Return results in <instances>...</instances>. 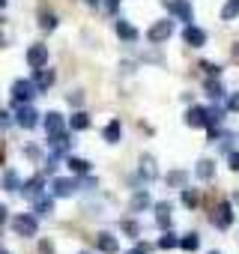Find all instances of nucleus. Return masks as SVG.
Here are the masks:
<instances>
[{"label": "nucleus", "mask_w": 239, "mask_h": 254, "mask_svg": "<svg viewBox=\"0 0 239 254\" xmlns=\"http://www.w3.org/2000/svg\"><path fill=\"white\" fill-rule=\"evenodd\" d=\"M156 224H159L162 230H168V227H171V203H168V200L156 203Z\"/></svg>", "instance_id": "obj_14"}, {"label": "nucleus", "mask_w": 239, "mask_h": 254, "mask_svg": "<svg viewBox=\"0 0 239 254\" xmlns=\"http://www.w3.org/2000/svg\"><path fill=\"white\" fill-rule=\"evenodd\" d=\"M27 63H30V69H42V66L48 63V48H45V45H30Z\"/></svg>", "instance_id": "obj_9"}, {"label": "nucleus", "mask_w": 239, "mask_h": 254, "mask_svg": "<svg viewBox=\"0 0 239 254\" xmlns=\"http://www.w3.org/2000/svg\"><path fill=\"white\" fill-rule=\"evenodd\" d=\"M126 254H150V248H147L144 242H138V245H135L132 251H126Z\"/></svg>", "instance_id": "obj_36"}, {"label": "nucleus", "mask_w": 239, "mask_h": 254, "mask_svg": "<svg viewBox=\"0 0 239 254\" xmlns=\"http://www.w3.org/2000/svg\"><path fill=\"white\" fill-rule=\"evenodd\" d=\"M171 33H174V21H156L150 30H147V39L153 42V45H159V42H165V39H171Z\"/></svg>", "instance_id": "obj_4"}, {"label": "nucleus", "mask_w": 239, "mask_h": 254, "mask_svg": "<svg viewBox=\"0 0 239 254\" xmlns=\"http://www.w3.org/2000/svg\"><path fill=\"white\" fill-rule=\"evenodd\" d=\"M150 203H153V200H150V194H147V191H138V194L132 197V209H135V212H138V209H147Z\"/></svg>", "instance_id": "obj_31"}, {"label": "nucleus", "mask_w": 239, "mask_h": 254, "mask_svg": "<svg viewBox=\"0 0 239 254\" xmlns=\"http://www.w3.org/2000/svg\"><path fill=\"white\" fill-rule=\"evenodd\" d=\"M42 186H45V180H42V177H33L30 183H21V191H24L27 197H33V200H36V197L42 194Z\"/></svg>", "instance_id": "obj_18"}, {"label": "nucleus", "mask_w": 239, "mask_h": 254, "mask_svg": "<svg viewBox=\"0 0 239 254\" xmlns=\"http://www.w3.org/2000/svg\"><path fill=\"white\" fill-rule=\"evenodd\" d=\"M3 189H6V191H21V177H18L15 171H6V174H3Z\"/></svg>", "instance_id": "obj_23"}, {"label": "nucleus", "mask_w": 239, "mask_h": 254, "mask_svg": "<svg viewBox=\"0 0 239 254\" xmlns=\"http://www.w3.org/2000/svg\"><path fill=\"white\" fill-rule=\"evenodd\" d=\"M69 126L75 132H84V129H90V114H84V111H75L72 114V120H69Z\"/></svg>", "instance_id": "obj_20"}, {"label": "nucleus", "mask_w": 239, "mask_h": 254, "mask_svg": "<svg viewBox=\"0 0 239 254\" xmlns=\"http://www.w3.org/2000/svg\"><path fill=\"white\" fill-rule=\"evenodd\" d=\"M0 254H6V251H0Z\"/></svg>", "instance_id": "obj_45"}, {"label": "nucleus", "mask_w": 239, "mask_h": 254, "mask_svg": "<svg viewBox=\"0 0 239 254\" xmlns=\"http://www.w3.org/2000/svg\"><path fill=\"white\" fill-rule=\"evenodd\" d=\"M66 165L72 174H90V162H84V159H69Z\"/></svg>", "instance_id": "obj_29"}, {"label": "nucleus", "mask_w": 239, "mask_h": 254, "mask_svg": "<svg viewBox=\"0 0 239 254\" xmlns=\"http://www.w3.org/2000/svg\"><path fill=\"white\" fill-rule=\"evenodd\" d=\"M203 69H206V75H215V78H218V72H221V69L212 66V63H203Z\"/></svg>", "instance_id": "obj_37"}, {"label": "nucleus", "mask_w": 239, "mask_h": 254, "mask_svg": "<svg viewBox=\"0 0 239 254\" xmlns=\"http://www.w3.org/2000/svg\"><path fill=\"white\" fill-rule=\"evenodd\" d=\"M36 212H39V215H51V212H54V200L39 194V197H36Z\"/></svg>", "instance_id": "obj_28"}, {"label": "nucleus", "mask_w": 239, "mask_h": 254, "mask_svg": "<svg viewBox=\"0 0 239 254\" xmlns=\"http://www.w3.org/2000/svg\"><path fill=\"white\" fill-rule=\"evenodd\" d=\"M102 135H105L108 144H117L120 138H123V126H120V120H111V123L105 126V132H102Z\"/></svg>", "instance_id": "obj_17"}, {"label": "nucleus", "mask_w": 239, "mask_h": 254, "mask_svg": "<svg viewBox=\"0 0 239 254\" xmlns=\"http://www.w3.org/2000/svg\"><path fill=\"white\" fill-rule=\"evenodd\" d=\"M197 177L200 180H212L215 177V162L212 159H200L197 162Z\"/></svg>", "instance_id": "obj_21"}, {"label": "nucleus", "mask_w": 239, "mask_h": 254, "mask_svg": "<svg viewBox=\"0 0 239 254\" xmlns=\"http://www.w3.org/2000/svg\"><path fill=\"white\" fill-rule=\"evenodd\" d=\"M75 191H78V183L75 180H63V177L54 180V197H72Z\"/></svg>", "instance_id": "obj_11"}, {"label": "nucleus", "mask_w": 239, "mask_h": 254, "mask_svg": "<svg viewBox=\"0 0 239 254\" xmlns=\"http://www.w3.org/2000/svg\"><path fill=\"white\" fill-rule=\"evenodd\" d=\"M168 12H171V15H177V18H179V21H185V24H191V21H194V9H191L188 0H171V3H168Z\"/></svg>", "instance_id": "obj_6"}, {"label": "nucleus", "mask_w": 239, "mask_h": 254, "mask_svg": "<svg viewBox=\"0 0 239 254\" xmlns=\"http://www.w3.org/2000/svg\"><path fill=\"white\" fill-rule=\"evenodd\" d=\"M185 183H188V174H185V171H171V174H168V186L185 189Z\"/></svg>", "instance_id": "obj_25"}, {"label": "nucleus", "mask_w": 239, "mask_h": 254, "mask_svg": "<svg viewBox=\"0 0 239 254\" xmlns=\"http://www.w3.org/2000/svg\"><path fill=\"white\" fill-rule=\"evenodd\" d=\"M81 254H87V251H81Z\"/></svg>", "instance_id": "obj_46"}, {"label": "nucleus", "mask_w": 239, "mask_h": 254, "mask_svg": "<svg viewBox=\"0 0 239 254\" xmlns=\"http://www.w3.org/2000/svg\"><path fill=\"white\" fill-rule=\"evenodd\" d=\"M39 27H42V30H54V27H57V18H54L51 12H42V15H39Z\"/></svg>", "instance_id": "obj_32"}, {"label": "nucleus", "mask_w": 239, "mask_h": 254, "mask_svg": "<svg viewBox=\"0 0 239 254\" xmlns=\"http://www.w3.org/2000/svg\"><path fill=\"white\" fill-rule=\"evenodd\" d=\"M15 123L21 126V129H33V126L39 123V114L24 102V105H15Z\"/></svg>", "instance_id": "obj_5"}, {"label": "nucleus", "mask_w": 239, "mask_h": 254, "mask_svg": "<svg viewBox=\"0 0 239 254\" xmlns=\"http://www.w3.org/2000/svg\"><path fill=\"white\" fill-rule=\"evenodd\" d=\"M84 3H90V6H96V3H99V0H84Z\"/></svg>", "instance_id": "obj_42"}, {"label": "nucleus", "mask_w": 239, "mask_h": 254, "mask_svg": "<svg viewBox=\"0 0 239 254\" xmlns=\"http://www.w3.org/2000/svg\"><path fill=\"white\" fill-rule=\"evenodd\" d=\"M227 111H233V114H239V93H233V96L227 99Z\"/></svg>", "instance_id": "obj_34"}, {"label": "nucleus", "mask_w": 239, "mask_h": 254, "mask_svg": "<svg viewBox=\"0 0 239 254\" xmlns=\"http://www.w3.org/2000/svg\"><path fill=\"white\" fill-rule=\"evenodd\" d=\"M63 117L57 114V111H51V114H45V132L48 135H57V132H63Z\"/></svg>", "instance_id": "obj_16"}, {"label": "nucleus", "mask_w": 239, "mask_h": 254, "mask_svg": "<svg viewBox=\"0 0 239 254\" xmlns=\"http://www.w3.org/2000/svg\"><path fill=\"white\" fill-rule=\"evenodd\" d=\"M179 248H185V251H197V248H200V236H197V233H185V236L179 239Z\"/></svg>", "instance_id": "obj_26"}, {"label": "nucleus", "mask_w": 239, "mask_h": 254, "mask_svg": "<svg viewBox=\"0 0 239 254\" xmlns=\"http://www.w3.org/2000/svg\"><path fill=\"white\" fill-rule=\"evenodd\" d=\"M105 6H108V12H117V9H120V0H108Z\"/></svg>", "instance_id": "obj_38"}, {"label": "nucleus", "mask_w": 239, "mask_h": 254, "mask_svg": "<svg viewBox=\"0 0 239 254\" xmlns=\"http://www.w3.org/2000/svg\"><path fill=\"white\" fill-rule=\"evenodd\" d=\"M227 162H230V168H233V171H239V153H236V150L227 156Z\"/></svg>", "instance_id": "obj_35"}, {"label": "nucleus", "mask_w": 239, "mask_h": 254, "mask_svg": "<svg viewBox=\"0 0 239 254\" xmlns=\"http://www.w3.org/2000/svg\"><path fill=\"white\" fill-rule=\"evenodd\" d=\"M51 141H48V147H51V153H54V159L57 156H66L69 150H72V138L66 135V132H57V135H48Z\"/></svg>", "instance_id": "obj_8"}, {"label": "nucleus", "mask_w": 239, "mask_h": 254, "mask_svg": "<svg viewBox=\"0 0 239 254\" xmlns=\"http://www.w3.org/2000/svg\"><path fill=\"white\" fill-rule=\"evenodd\" d=\"M0 221H6V206H0Z\"/></svg>", "instance_id": "obj_40"}, {"label": "nucleus", "mask_w": 239, "mask_h": 254, "mask_svg": "<svg viewBox=\"0 0 239 254\" xmlns=\"http://www.w3.org/2000/svg\"><path fill=\"white\" fill-rule=\"evenodd\" d=\"M12 230H15L18 236H36V230H39V221H36V215H30V212H21V215H15V218H12Z\"/></svg>", "instance_id": "obj_1"}, {"label": "nucleus", "mask_w": 239, "mask_h": 254, "mask_svg": "<svg viewBox=\"0 0 239 254\" xmlns=\"http://www.w3.org/2000/svg\"><path fill=\"white\" fill-rule=\"evenodd\" d=\"M209 254H218V251H209Z\"/></svg>", "instance_id": "obj_44"}, {"label": "nucleus", "mask_w": 239, "mask_h": 254, "mask_svg": "<svg viewBox=\"0 0 239 254\" xmlns=\"http://www.w3.org/2000/svg\"><path fill=\"white\" fill-rule=\"evenodd\" d=\"M236 15H239V0H227L224 9H221V18H224V21H233Z\"/></svg>", "instance_id": "obj_27"}, {"label": "nucleus", "mask_w": 239, "mask_h": 254, "mask_svg": "<svg viewBox=\"0 0 239 254\" xmlns=\"http://www.w3.org/2000/svg\"><path fill=\"white\" fill-rule=\"evenodd\" d=\"M179 245V236L177 233H171V230H165L162 236H159V248H165V251H171V248H177Z\"/></svg>", "instance_id": "obj_24"}, {"label": "nucleus", "mask_w": 239, "mask_h": 254, "mask_svg": "<svg viewBox=\"0 0 239 254\" xmlns=\"http://www.w3.org/2000/svg\"><path fill=\"white\" fill-rule=\"evenodd\" d=\"M123 230H126L129 236H138V233H141V227H138L135 221H123Z\"/></svg>", "instance_id": "obj_33"}, {"label": "nucleus", "mask_w": 239, "mask_h": 254, "mask_svg": "<svg viewBox=\"0 0 239 254\" xmlns=\"http://www.w3.org/2000/svg\"><path fill=\"white\" fill-rule=\"evenodd\" d=\"M0 126H9V114L6 111H0Z\"/></svg>", "instance_id": "obj_39"}, {"label": "nucleus", "mask_w": 239, "mask_h": 254, "mask_svg": "<svg viewBox=\"0 0 239 254\" xmlns=\"http://www.w3.org/2000/svg\"><path fill=\"white\" fill-rule=\"evenodd\" d=\"M212 224H215L218 230H227V227L233 224V206H230L227 200H221V203L212 209Z\"/></svg>", "instance_id": "obj_3"}, {"label": "nucleus", "mask_w": 239, "mask_h": 254, "mask_svg": "<svg viewBox=\"0 0 239 254\" xmlns=\"http://www.w3.org/2000/svg\"><path fill=\"white\" fill-rule=\"evenodd\" d=\"M96 245H99L102 254H117V251H120V242H117V236H111V233H99V236H96Z\"/></svg>", "instance_id": "obj_12"}, {"label": "nucleus", "mask_w": 239, "mask_h": 254, "mask_svg": "<svg viewBox=\"0 0 239 254\" xmlns=\"http://www.w3.org/2000/svg\"><path fill=\"white\" fill-rule=\"evenodd\" d=\"M185 126H191V129H203L206 126V108H188L185 111Z\"/></svg>", "instance_id": "obj_10"}, {"label": "nucleus", "mask_w": 239, "mask_h": 254, "mask_svg": "<svg viewBox=\"0 0 239 254\" xmlns=\"http://www.w3.org/2000/svg\"><path fill=\"white\" fill-rule=\"evenodd\" d=\"M182 42L191 45V48H203V45H206V33H203L197 24H185V30H182Z\"/></svg>", "instance_id": "obj_7"}, {"label": "nucleus", "mask_w": 239, "mask_h": 254, "mask_svg": "<svg viewBox=\"0 0 239 254\" xmlns=\"http://www.w3.org/2000/svg\"><path fill=\"white\" fill-rule=\"evenodd\" d=\"M3 6H6V0H0V9H3Z\"/></svg>", "instance_id": "obj_43"}, {"label": "nucleus", "mask_w": 239, "mask_h": 254, "mask_svg": "<svg viewBox=\"0 0 239 254\" xmlns=\"http://www.w3.org/2000/svg\"><path fill=\"white\" fill-rule=\"evenodd\" d=\"M141 177H144L147 183L159 177V171H156V159H153V156H144V159H141Z\"/></svg>", "instance_id": "obj_19"}, {"label": "nucleus", "mask_w": 239, "mask_h": 254, "mask_svg": "<svg viewBox=\"0 0 239 254\" xmlns=\"http://www.w3.org/2000/svg\"><path fill=\"white\" fill-rule=\"evenodd\" d=\"M200 203V197H197V191L194 189H182V206H188V209H194Z\"/></svg>", "instance_id": "obj_30"}, {"label": "nucleus", "mask_w": 239, "mask_h": 254, "mask_svg": "<svg viewBox=\"0 0 239 254\" xmlns=\"http://www.w3.org/2000/svg\"><path fill=\"white\" fill-rule=\"evenodd\" d=\"M33 84H36V90H39V93H42V90H48V87L54 84V72H51V69H45V66H42V69H36V72H33Z\"/></svg>", "instance_id": "obj_13"}, {"label": "nucleus", "mask_w": 239, "mask_h": 254, "mask_svg": "<svg viewBox=\"0 0 239 254\" xmlns=\"http://www.w3.org/2000/svg\"><path fill=\"white\" fill-rule=\"evenodd\" d=\"M206 96H209L212 102H221V99H224V87L218 84V78H215V81H212V78L206 81Z\"/></svg>", "instance_id": "obj_22"}, {"label": "nucleus", "mask_w": 239, "mask_h": 254, "mask_svg": "<svg viewBox=\"0 0 239 254\" xmlns=\"http://www.w3.org/2000/svg\"><path fill=\"white\" fill-rule=\"evenodd\" d=\"M233 57H236V60H239V45H236V48H233Z\"/></svg>", "instance_id": "obj_41"}, {"label": "nucleus", "mask_w": 239, "mask_h": 254, "mask_svg": "<svg viewBox=\"0 0 239 254\" xmlns=\"http://www.w3.org/2000/svg\"><path fill=\"white\" fill-rule=\"evenodd\" d=\"M117 36L123 39V42H138V30H135L129 21H123V18L117 21Z\"/></svg>", "instance_id": "obj_15"}, {"label": "nucleus", "mask_w": 239, "mask_h": 254, "mask_svg": "<svg viewBox=\"0 0 239 254\" xmlns=\"http://www.w3.org/2000/svg\"><path fill=\"white\" fill-rule=\"evenodd\" d=\"M36 93H39V90H36V84H33V81H24V78H18V81L12 84V102H15V105H24V102H30Z\"/></svg>", "instance_id": "obj_2"}]
</instances>
